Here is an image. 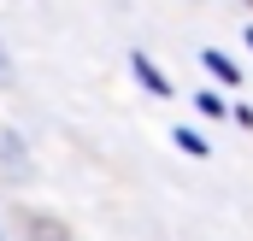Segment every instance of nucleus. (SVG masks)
<instances>
[{
  "label": "nucleus",
  "mask_w": 253,
  "mask_h": 241,
  "mask_svg": "<svg viewBox=\"0 0 253 241\" xmlns=\"http://www.w3.org/2000/svg\"><path fill=\"white\" fill-rule=\"evenodd\" d=\"M194 106H200V112H206V118H218V112H224V100H218V94H212V88H206V94H200V100H194Z\"/></svg>",
  "instance_id": "nucleus-5"
},
{
  "label": "nucleus",
  "mask_w": 253,
  "mask_h": 241,
  "mask_svg": "<svg viewBox=\"0 0 253 241\" xmlns=\"http://www.w3.org/2000/svg\"><path fill=\"white\" fill-rule=\"evenodd\" d=\"M129 65H135V77H141V88H147V94H171V82L153 71V59H147V53H135Z\"/></svg>",
  "instance_id": "nucleus-1"
},
{
  "label": "nucleus",
  "mask_w": 253,
  "mask_h": 241,
  "mask_svg": "<svg viewBox=\"0 0 253 241\" xmlns=\"http://www.w3.org/2000/svg\"><path fill=\"white\" fill-rule=\"evenodd\" d=\"M248 47H253V30H248Z\"/></svg>",
  "instance_id": "nucleus-7"
},
{
  "label": "nucleus",
  "mask_w": 253,
  "mask_h": 241,
  "mask_svg": "<svg viewBox=\"0 0 253 241\" xmlns=\"http://www.w3.org/2000/svg\"><path fill=\"white\" fill-rule=\"evenodd\" d=\"M200 59H206V71H212V77H218V82H236V65L224 59V53H212V47H206V53H200Z\"/></svg>",
  "instance_id": "nucleus-2"
},
{
  "label": "nucleus",
  "mask_w": 253,
  "mask_h": 241,
  "mask_svg": "<svg viewBox=\"0 0 253 241\" xmlns=\"http://www.w3.org/2000/svg\"><path fill=\"white\" fill-rule=\"evenodd\" d=\"M30 241H71V236H65L53 218H36V224H30Z\"/></svg>",
  "instance_id": "nucleus-3"
},
{
  "label": "nucleus",
  "mask_w": 253,
  "mask_h": 241,
  "mask_svg": "<svg viewBox=\"0 0 253 241\" xmlns=\"http://www.w3.org/2000/svg\"><path fill=\"white\" fill-rule=\"evenodd\" d=\"M0 82H6V59H0Z\"/></svg>",
  "instance_id": "nucleus-6"
},
{
  "label": "nucleus",
  "mask_w": 253,
  "mask_h": 241,
  "mask_svg": "<svg viewBox=\"0 0 253 241\" xmlns=\"http://www.w3.org/2000/svg\"><path fill=\"white\" fill-rule=\"evenodd\" d=\"M177 147H183V153H206V141H200L194 129H177Z\"/></svg>",
  "instance_id": "nucleus-4"
}]
</instances>
